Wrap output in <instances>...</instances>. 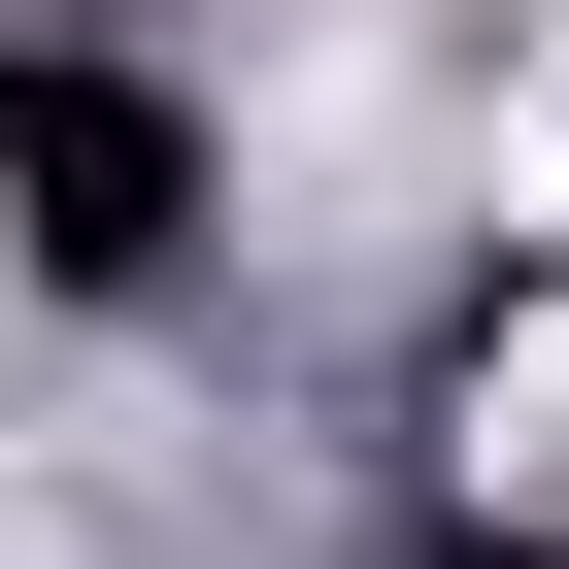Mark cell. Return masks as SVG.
Masks as SVG:
<instances>
[{"label":"cell","mask_w":569,"mask_h":569,"mask_svg":"<svg viewBox=\"0 0 569 569\" xmlns=\"http://www.w3.org/2000/svg\"><path fill=\"white\" fill-rule=\"evenodd\" d=\"M469 436H502V469H569V336H536V369H502V402H469Z\"/></svg>","instance_id":"1"}]
</instances>
